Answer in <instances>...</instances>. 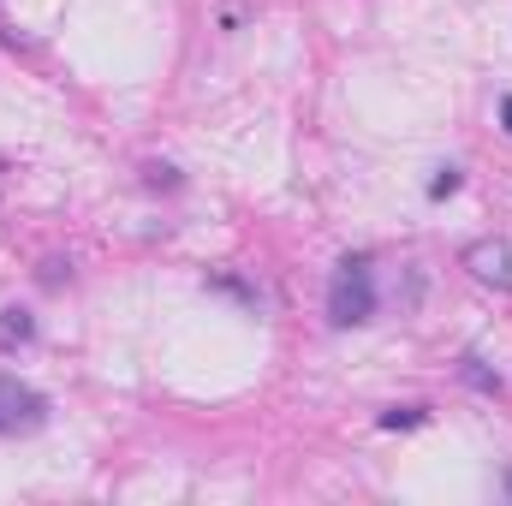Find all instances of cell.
I'll use <instances>...</instances> for the list:
<instances>
[{"label": "cell", "mask_w": 512, "mask_h": 506, "mask_svg": "<svg viewBox=\"0 0 512 506\" xmlns=\"http://www.w3.org/2000/svg\"><path fill=\"white\" fill-rule=\"evenodd\" d=\"M370 316H376V274H370L364 256H346L340 274L328 280V322L358 328V322H370Z\"/></svg>", "instance_id": "obj_1"}, {"label": "cell", "mask_w": 512, "mask_h": 506, "mask_svg": "<svg viewBox=\"0 0 512 506\" xmlns=\"http://www.w3.org/2000/svg\"><path fill=\"white\" fill-rule=\"evenodd\" d=\"M42 423H48V399L12 376L0 381V435H30Z\"/></svg>", "instance_id": "obj_2"}, {"label": "cell", "mask_w": 512, "mask_h": 506, "mask_svg": "<svg viewBox=\"0 0 512 506\" xmlns=\"http://www.w3.org/2000/svg\"><path fill=\"white\" fill-rule=\"evenodd\" d=\"M465 268H471L483 286L512 292V245H507V239H477V245L465 251Z\"/></svg>", "instance_id": "obj_3"}, {"label": "cell", "mask_w": 512, "mask_h": 506, "mask_svg": "<svg viewBox=\"0 0 512 506\" xmlns=\"http://www.w3.org/2000/svg\"><path fill=\"white\" fill-rule=\"evenodd\" d=\"M30 340H36V322H30V310H18V304H12V310H0V346L12 352V346H30Z\"/></svg>", "instance_id": "obj_4"}, {"label": "cell", "mask_w": 512, "mask_h": 506, "mask_svg": "<svg viewBox=\"0 0 512 506\" xmlns=\"http://www.w3.org/2000/svg\"><path fill=\"white\" fill-rule=\"evenodd\" d=\"M459 376H465V387H477V393H489V399L501 393V376H495L477 352H465V358H459Z\"/></svg>", "instance_id": "obj_5"}, {"label": "cell", "mask_w": 512, "mask_h": 506, "mask_svg": "<svg viewBox=\"0 0 512 506\" xmlns=\"http://www.w3.org/2000/svg\"><path fill=\"white\" fill-rule=\"evenodd\" d=\"M417 423H429L423 405H393V411H382V429H417Z\"/></svg>", "instance_id": "obj_6"}, {"label": "cell", "mask_w": 512, "mask_h": 506, "mask_svg": "<svg viewBox=\"0 0 512 506\" xmlns=\"http://www.w3.org/2000/svg\"><path fill=\"white\" fill-rule=\"evenodd\" d=\"M143 185H155V191H179V173H173L167 161H149V167H143Z\"/></svg>", "instance_id": "obj_7"}, {"label": "cell", "mask_w": 512, "mask_h": 506, "mask_svg": "<svg viewBox=\"0 0 512 506\" xmlns=\"http://www.w3.org/2000/svg\"><path fill=\"white\" fill-rule=\"evenodd\" d=\"M459 185H465V173H459V167H441V173H435V179H429V197H435V203H441V197H453V191H459Z\"/></svg>", "instance_id": "obj_8"}, {"label": "cell", "mask_w": 512, "mask_h": 506, "mask_svg": "<svg viewBox=\"0 0 512 506\" xmlns=\"http://www.w3.org/2000/svg\"><path fill=\"white\" fill-rule=\"evenodd\" d=\"M501 120H507V131H512V96H507V102H501Z\"/></svg>", "instance_id": "obj_9"}, {"label": "cell", "mask_w": 512, "mask_h": 506, "mask_svg": "<svg viewBox=\"0 0 512 506\" xmlns=\"http://www.w3.org/2000/svg\"><path fill=\"white\" fill-rule=\"evenodd\" d=\"M507 495H512V471H507Z\"/></svg>", "instance_id": "obj_10"}]
</instances>
